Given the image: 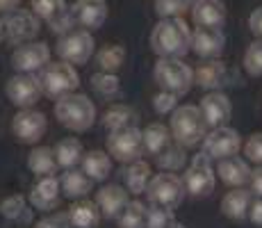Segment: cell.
I'll list each match as a JSON object with an SVG mask.
<instances>
[{
    "label": "cell",
    "instance_id": "1",
    "mask_svg": "<svg viewBox=\"0 0 262 228\" xmlns=\"http://www.w3.org/2000/svg\"><path fill=\"white\" fill-rule=\"evenodd\" d=\"M150 48L158 57L183 59L191 50V30L183 18H160L150 32Z\"/></svg>",
    "mask_w": 262,
    "mask_h": 228
},
{
    "label": "cell",
    "instance_id": "2",
    "mask_svg": "<svg viewBox=\"0 0 262 228\" xmlns=\"http://www.w3.org/2000/svg\"><path fill=\"white\" fill-rule=\"evenodd\" d=\"M171 135L183 149H191V146L201 144L208 137V128L203 112L196 105H178L173 114H171Z\"/></svg>",
    "mask_w": 262,
    "mask_h": 228
},
{
    "label": "cell",
    "instance_id": "3",
    "mask_svg": "<svg viewBox=\"0 0 262 228\" xmlns=\"http://www.w3.org/2000/svg\"><path fill=\"white\" fill-rule=\"evenodd\" d=\"M55 116L64 128L73 133H84L96 121V105L84 94H69L55 103Z\"/></svg>",
    "mask_w": 262,
    "mask_h": 228
},
{
    "label": "cell",
    "instance_id": "4",
    "mask_svg": "<svg viewBox=\"0 0 262 228\" xmlns=\"http://www.w3.org/2000/svg\"><path fill=\"white\" fill-rule=\"evenodd\" d=\"M153 78L164 91L185 96L194 85V69L178 57H160L153 69Z\"/></svg>",
    "mask_w": 262,
    "mask_h": 228
},
{
    "label": "cell",
    "instance_id": "5",
    "mask_svg": "<svg viewBox=\"0 0 262 228\" xmlns=\"http://www.w3.org/2000/svg\"><path fill=\"white\" fill-rule=\"evenodd\" d=\"M41 85L43 94L50 98L59 100L69 94H75L80 85V75L69 62H50L46 69L41 71Z\"/></svg>",
    "mask_w": 262,
    "mask_h": 228
},
{
    "label": "cell",
    "instance_id": "6",
    "mask_svg": "<svg viewBox=\"0 0 262 228\" xmlns=\"http://www.w3.org/2000/svg\"><path fill=\"white\" fill-rule=\"evenodd\" d=\"M144 151V130L139 128L117 130V133H110L107 137V153L121 164H133V162L142 160Z\"/></svg>",
    "mask_w": 262,
    "mask_h": 228
},
{
    "label": "cell",
    "instance_id": "7",
    "mask_svg": "<svg viewBox=\"0 0 262 228\" xmlns=\"http://www.w3.org/2000/svg\"><path fill=\"white\" fill-rule=\"evenodd\" d=\"M185 194H187V190H185V180L176 174H169V171L153 176L148 190H146V196H148L150 203L171 208V210L183 203Z\"/></svg>",
    "mask_w": 262,
    "mask_h": 228
},
{
    "label": "cell",
    "instance_id": "8",
    "mask_svg": "<svg viewBox=\"0 0 262 228\" xmlns=\"http://www.w3.org/2000/svg\"><path fill=\"white\" fill-rule=\"evenodd\" d=\"M5 39L9 44H30L41 30V18L32 12V9H14V12L5 14Z\"/></svg>",
    "mask_w": 262,
    "mask_h": 228
},
{
    "label": "cell",
    "instance_id": "9",
    "mask_svg": "<svg viewBox=\"0 0 262 228\" xmlns=\"http://www.w3.org/2000/svg\"><path fill=\"white\" fill-rule=\"evenodd\" d=\"M210 160L212 158L205 153L194 155V160L189 162L187 171H185V176H183L187 194L196 196V199L210 196L214 192L216 178H214V169H212V164H210Z\"/></svg>",
    "mask_w": 262,
    "mask_h": 228
},
{
    "label": "cell",
    "instance_id": "10",
    "mask_svg": "<svg viewBox=\"0 0 262 228\" xmlns=\"http://www.w3.org/2000/svg\"><path fill=\"white\" fill-rule=\"evenodd\" d=\"M9 103L16 105L21 110L34 108V103H39V98L43 96V85L41 78H37L34 73H18L12 75L7 80V87H5Z\"/></svg>",
    "mask_w": 262,
    "mask_h": 228
},
{
    "label": "cell",
    "instance_id": "11",
    "mask_svg": "<svg viewBox=\"0 0 262 228\" xmlns=\"http://www.w3.org/2000/svg\"><path fill=\"white\" fill-rule=\"evenodd\" d=\"M94 37L89 30L75 28L69 34H62L57 39V55L62 57V62L69 64H84L94 55Z\"/></svg>",
    "mask_w": 262,
    "mask_h": 228
},
{
    "label": "cell",
    "instance_id": "12",
    "mask_svg": "<svg viewBox=\"0 0 262 228\" xmlns=\"http://www.w3.org/2000/svg\"><path fill=\"white\" fill-rule=\"evenodd\" d=\"M48 130V121L46 114L39 112V110H21L16 116L12 119V133L21 144H39L43 139Z\"/></svg>",
    "mask_w": 262,
    "mask_h": 228
},
{
    "label": "cell",
    "instance_id": "13",
    "mask_svg": "<svg viewBox=\"0 0 262 228\" xmlns=\"http://www.w3.org/2000/svg\"><path fill=\"white\" fill-rule=\"evenodd\" d=\"M242 149V137L237 130L228 128H214L210 130L208 137L203 139V153L210 155L212 160H226L237 155V151Z\"/></svg>",
    "mask_w": 262,
    "mask_h": 228
},
{
    "label": "cell",
    "instance_id": "14",
    "mask_svg": "<svg viewBox=\"0 0 262 228\" xmlns=\"http://www.w3.org/2000/svg\"><path fill=\"white\" fill-rule=\"evenodd\" d=\"M50 59V48L43 42H30L23 44L14 50L12 55V67L18 73H37V71L46 69Z\"/></svg>",
    "mask_w": 262,
    "mask_h": 228
},
{
    "label": "cell",
    "instance_id": "15",
    "mask_svg": "<svg viewBox=\"0 0 262 228\" xmlns=\"http://www.w3.org/2000/svg\"><path fill=\"white\" fill-rule=\"evenodd\" d=\"M28 201L32 203V208L41 212H50L59 205L62 201V182L55 176H46V178H39L37 182L32 185L28 194Z\"/></svg>",
    "mask_w": 262,
    "mask_h": 228
},
{
    "label": "cell",
    "instance_id": "16",
    "mask_svg": "<svg viewBox=\"0 0 262 228\" xmlns=\"http://www.w3.org/2000/svg\"><path fill=\"white\" fill-rule=\"evenodd\" d=\"M201 112H203V119L210 128H224L228 126L230 114H233V108H230V100L226 94L221 91H208V94L201 98Z\"/></svg>",
    "mask_w": 262,
    "mask_h": 228
},
{
    "label": "cell",
    "instance_id": "17",
    "mask_svg": "<svg viewBox=\"0 0 262 228\" xmlns=\"http://www.w3.org/2000/svg\"><path fill=\"white\" fill-rule=\"evenodd\" d=\"M226 37L221 28H196L191 32V50L203 59H216L224 53Z\"/></svg>",
    "mask_w": 262,
    "mask_h": 228
},
{
    "label": "cell",
    "instance_id": "18",
    "mask_svg": "<svg viewBox=\"0 0 262 228\" xmlns=\"http://www.w3.org/2000/svg\"><path fill=\"white\" fill-rule=\"evenodd\" d=\"M96 203L105 219H119L125 208L130 205V192L121 185H103L96 192Z\"/></svg>",
    "mask_w": 262,
    "mask_h": 228
},
{
    "label": "cell",
    "instance_id": "19",
    "mask_svg": "<svg viewBox=\"0 0 262 228\" xmlns=\"http://www.w3.org/2000/svg\"><path fill=\"white\" fill-rule=\"evenodd\" d=\"M226 3L224 0H196L191 5V18L196 28H221L226 23Z\"/></svg>",
    "mask_w": 262,
    "mask_h": 228
},
{
    "label": "cell",
    "instance_id": "20",
    "mask_svg": "<svg viewBox=\"0 0 262 228\" xmlns=\"http://www.w3.org/2000/svg\"><path fill=\"white\" fill-rule=\"evenodd\" d=\"M71 12L80 28L96 30L107 18V3L105 0H75Z\"/></svg>",
    "mask_w": 262,
    "mask_h": 228
},
{
    "label": "cell",
    "instance_id": "21",
    "mask_svg": "<svg viewBox=\"0 0 262 228\" xmlns=\"http://www.w3.org/2000/svg\"><path fill=\"white\" fill-rule=\"evenodd\" d=\"M226 80H228V69L221 59H208L194 71V82L210 91H219V87L228 85Z\"/></svg>",
    "mask_w": 262,
    "mask_h": 228
},
{
    "label": "cell",
    "instance_id": "22",
    "mask_svg": "<svg viewBox=\"0 0 262 228\" xmlns=\"http://www.w3.org/2000/svg\"><path fill=\"white\" fill-rule=\"evenodd\" d=\"M69 217H71L73 228H98L100 219H103V212H100L96 201L78 199L69 208Z\"/></svg>",
    "mask_w": 262,
    "mask_h": 228
},
{
    "label": "cell",
    "instance_id": "23",
    "mask_svg": "<svg viewBox=\"0 0 262 228\" xmlns=\"http://www.w3.org/2000/svg\"><path fill=\"white\" fill-rule=\"evenodd\" d=\"M251 205H253V199H251V192L249 190H242V187H235L233 192L221 199V212H224L228 219L242 221L249 217Z\"/></svg>",
    "mask_w": 262,
    "mask_h": 228
},
{
    "label": "cell",
    "instance_id": "24",
    "mask_svg": "<svg viewBox=\"0 0 262 228\" xmlns=\"http://www.w3.org/2000/svg\"><path fill=\"white\" fill-rule=\"evenodd\" d=\"M28 169L32 171L39 178H46V176H55L59 169L57 155H55V149L50 146H34L28 155Z\"/></svg>",
    "mask_w": 262,
    "mask_h": 228
},
{
    "label": "cell",
    "instance_id": "25",
    "mask_svg": "<svg viewBox=\"0 0 262 228\" xmlns=\"http://www.w3.org/2000/svg\"><path fill=\"white\" fill-rule=\"evenodd\" d=\"M216 174H219V178L226 182V185L230 187H242L244 182H251V174L253 171L249 169V164H246L242 158H226V160H219V164H216Z\"/></svg>",
    "mask_w": 262,
    "mask_h": 228
},
{
    "label": "cell",
    "instance_id": "26",
    "mask_svg": "<svg viewBox=\"0 0 262 228\" xmlns=\"http://www.w3.org/2000/svg\"><path fill=\"white\" fill-rule=\"evenodd\" d=\"M62 194L69 199H87V194L94 190V180L84 174L82 169H67V174H62Z\"/></svg>",
    "mask_w": 262,
    "mask_h": 228
},
{
    "label": "cell",
    "instance_id": "27",
    "mask_svg": "<svg viewBox=\"0 0 262 228\" xmlns=\"http://www.w3.org/2000/svg\"><path fill=\"white\" fill-rule=\"evenodd\" d=\"M144 144H146V151L158 158V155L164 153L169 146H173L171 128H167L164 123H148L144 128Z\"/></svg>",
    "mask_w": 262,
    "mask_h": 228
},
{
    "label": "cell",
    "instance_id": "28",
    "mask_svg": "<svg viewBox=\"0 0 262 228\" xmlns=\"http://www.w3.org/2000/svg\"><path fill=\"white\" fill-rule=\"evenodd\" d=\"M82 171L94 182H103L112 174V158L105 151H89L82 160Z\"/></svg>",
    "mask_w": 262,
    "mask_h": 228
},
{
    "label": "cell",
    "instance_id": "29",
    "mask_svg": "<svg viewBox=\"0 0 262 228\" xmlns=\"http://www.w3.org/2000/svg\"><path fill=\"white\" fill-rule=\"evenodd\" d=\"M135 121H137V114H135V110L125 103H117V105H112V108H107V112L103 116V126L110 130V133L135 128Z\"/></svg>",
    "mask_w": 262,
    "mask_h": 228
},
{
    "label": "cell",
    "instance_id": "30",
    "mask_svg": "<svg viewBox=\"0 0 262 228\" xmlns=\"http://www.w3.org/2000/svg\"><path fill=\"white\" fill-rule=\"evenodd\" d=\"M153 174H150V164L144 160H137L128 167V174H125V190L130 194H146Z\"/></svg>",
    "mask_w": 262,
    "mask_h": 228
},
{
    "label": "cell",
    "instance_id": "31",
    "mask_svg": "<svg viewBox=\"0 0 262 228\" xmlns=\"http://www.w3.org/2000/svg\"><path fill=\"white\" fill-rule=\"evenodd\" d=\"M55 155H57V162L62 169H75V167L82 164V160H84L82 141L75 139V137L62 139L57 146H55Z\"/></svg>",
    "mask_w": 262,
    "mask_h": 228
},
{
    "label": "cell",
    "instance_id": "32",
    "mask_svg": "<svg viewBox=\"0 0 262 228\" xmlns=\"http://www.w3.org/2000/svg\"><path fill=\"white\" fill-rule=\"evenodd\" d=\"M123 62H125V50L119 44H110L96 53V64H98V71H103V73H117L123 67Z\"/></svg>",
    "mask_w": 262,
    "mask_h": 228
},
{
    "label": "cell",
    "instance_id": "33",
    "mask_svg": "<svg viewBox=\"0 0 262 228\" xmlns=\"http://www.w3.org/2000/svg\"><path fill=\"white\" fill-rule=\"evenodd\" d=\"M0 215L12 221H28L30 219L28 199H25L23 194H12V196H7V199H3V203H0Z\"/></svg>",
    "mask_w": 262,
    "mask_h": 228
},
{
    "label": "cell",
    "instance_id": "34",
    "mask_svg": "<svg viewBox=\"0 0 262 228\" xmlns=\"http://www.w3.org/2000/svg\"><path fill=\"white\" fill-rule=\"evenodd\" d=\"M92 89L100 98H117L121 91V82H119L117 73H103V71H98V73L92 75Z\"/></svg>",
    "mask_w": 262,
    "mask_h": 228
},
{
    "label": "cell",
    "instance_id": "35",
    "mask_svg": "<svg viewBox=\"0 0 262 228\" xmlns=\"http://www.w3.org/2000/svg\"><path fill=\"white\" fill-rule=\"evenodd\" d=\"M146 217H148V205L142 201H130V205L119 217L121 228H146Z\"/></svg>",
    "mask_w": 262,
    "mask_h": 228
},
{
    "label": "cell",
    "instance_id": "36",
    "mask_svg": "<svg viewBox=\"0 0 262 228\" xmlns=\"http://www.w3.org/2000/svg\"><path fill=\"white\" fill-rule=\"evenodd\" d=\"M155 162H158L160 169L173 174V171H178V169H183V167H185V162H187V155H185L183 146L173 144V146H169L164 153H160L158 158H155Z\"/></svg>",
    "mask_w": 262,
    "mask_h": 228
},
{
    "label": "cell",
    "instance_id": "37",
    "mask_svg": "<svg viewBox=\"0 0 262 228\" xmlns=\"http://www.w3.org/2000/svg\"><path fill=\"white\" fill-rule=\"evenodd\" d=\"M32 9L41 21H53L67 12V0H32Z\"/></svg>",
    "mask_w": 262,
    "mask_h": 228
},
{
    "label": "cell",
    "instance_id": "38",
    "mask_svg": "<svg viewBox=\"0 0 262 228\" xmlns=\"http://www.w3.org/2000/svg\"><path fill=\"white\" fill-rule=\"evenodd\" d=\"M176 224V217L171 208L164 205H148V217H146V228H171Z\"/></svg>",
    "mask_w": 262,
    "mask_h": 228
},
{
    "label": "cell",
    "instance_id": "39",
    "mask_svg": "<svg viewBox=\"0 0 262 228\" xmlns=\"http://www.w3.org/2000/svg\"><path fill=\"white\" fill-rule=\"evenodd\" d=\"M191 9L189 0H155V14L160 18H180Z\"/></svg>",
    "mask_w": 262,
    "mask_h": 228
},
{
    "label": "cell",
    "instance_id": "40",
    "mask_svg": "<svg viewBox=\"0 0 262 228\" xmlns=\"http://www.w3.org/2000/svg\"><path fill=\"white\" fill-rule=\"evenodd\" d=\"M244 69L249 71L251 75H255V78H260V75H262V39L253 42L249 48H246V53H244Z\"/></svg>",
    "mask_w": 262,
    "mask_h": 228
},
{
    "label": "cell",
    "instance_id": "41",
    "mask_svg": "<svg viewBox=\"0 0 262 228\" xmlns=\"http://www.w3.org/2000/svg\"><path fill=\"white\" fill-rule=\"evenodd\" d=\"M178 98L180 96L171 94V91H160V94L153 96V108L158 114H173L178 110Z\"/></svg>",
    "mask_w": 262,
    "mask_h": 228
},
{
    "label": "cell",
    "instance_id": "42",
    "mask_svg": "<svg viewBox=\"0 0 262 228\" xmlns=\"http://www.w3.org/2000/svg\"><path fill=\"white\" fill-rule=\"evenodd\" d=\"M34 228H73L69 212H50L34 224Z\"/></svg>",
    "mask_w": 262,
    "mask_h": 228
},
{
    "label": "cell",
    "instance_id": "43",
    "mask_svg": "<svg viewBox=\"0 0 262 228\" xmlns=\"http://www.w3.org/2000/svg\"><path fill=\"white\" fill-rule=\"evenodd\" d=\"M244 155L249 158L251 162L262 167V133H255L246 139L244 144Z\"/></svg>",
    "mask_w": 262,
    "mask_h": 228
},
{
    "label": "cell",
    "instance_id": "44",
    "mask_svg": "<svg viewBox=\"0 0 262 228\" xmlns=\"http://www.w3.org/2000/svg\"><path fill=\"white\" fill-rule=\"evenodd\" d=\"M50 25V30H53L55 34H69L71 30H75V25H78V21H75V16H73V12H64L62 16H57V18H53V21L48 23Z\"/></svg>",
    "mask_w": 262,
    "mask_h": 228
},
{
    "label": "cell",
    "instance_id": "45",
    "mask_svg": "<svg viewBox=\"0 0 262 228\" xmlns=\"http://www.w3.org/2000/svg\"><path fill=\"white\" fill-rule=\"evenodd\" d=\"M249 28H251V32H253L255 37L262 39V7H258V9H253V12H251Z\"/></svg>",
    "mask_w": 262,
    "mask_h": 228
},
{
    "label": "cell",
    "instance_id": "46",
    "mask_svg": "<svg viewBox=\"0 0 262 228\" xmlns=\"http://www.w3.org/2000/svg\"><path fill=\"white\" fill-rule=\"evenodd\" d=\"M251 190L255 192V196L262 199V167H258V169L251 174Z\"/></svg>",
    "mask_w": 262,
    "mask_h": 228
},
{
    "label": "cell",
    "instance_id": "47",
    "mask_svg": "<svg viewBox=\"0 0 262 228\" xmlns=\"http://www.w3.org/2000/svg\"><path fill=\"white\" fill-rule=\"evenodd\" d=\"M249 217H251V221H253L255 226H262V199L253 201V205H251Z\"/></svg>",
    "mask_w": 262,
    "mask_h": 228
},
{
    "label": "cell",
    "instance_id": "48",
    "mask_svg": "<svg viewBox=\"0 0 262 228\" xmlns=\"http://www.w3.org/2000/svg\"><path fill=\"white\" fill-rule=\"evenodd\" d=\"M21 0H0V14H9L14 9H18Z\"/></svg>",
    "mask_w": 262,
    "mask_h": 228
},
{
    "label": "cell",
    "instance_id": "49",
    "mask_svg": "<svg viewBox=\"0 0 262 228\" xmlns=\"http://www.w3.org/2000/svg\"><path fill=\"white\" fill-rule=\"evenodd\" d=\"M5 39V25H3V18H0V42Z\"/></svg>",
    "mask_w": 262,
    "mask_h": 228
},
{
    "label": "cell",
    "instance_id": "50",
    "mask_svg": "<svg viewBox=\"0 0 262 228\" xmlns=\"http://www.w3.org/2000/svg\"><path fill=\"white\" fill-rule=\"evenodd\" d=\"M171 228H185V226H183V224H180V221H176V224H173V226H171Z\"/></svg>",
    "mask_w": 262,
    "mask_h": 228
},
{
    "label": "cell",
    "instance_id": "51",
    "mask_svg": "<svg viewBox=\"0 0 262 228\" xmlns=\"http://www.w3.org/2000/svg\"><path fill=\"white\" fill-rule=\"evenodd\" d=\"M189 3H191V5H194V3H196V0H189Z\"/></svg>",
    "mask_w": 262,
    "mask_h": 228
}]
</instances>
